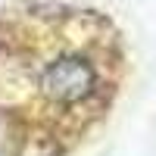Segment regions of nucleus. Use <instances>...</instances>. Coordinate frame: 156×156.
Returning <instances> with one entry per match:
<instances>
[{"label": "nucleus", "instance_id": "1", "mask_svg": "<svg viewBox=\"0 0 156 156\" xmlns=\"http://www.w3.org/2000/svg\"><path fill=\"white\" fill-rule=\"evenodd\" d=\"M19 66L41 112L62 134L87 128L115 94V50L106 34H56L28 50Z\"/></svg>", "mask_w": 156, "mask_h": 156}]
</instances>
